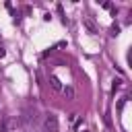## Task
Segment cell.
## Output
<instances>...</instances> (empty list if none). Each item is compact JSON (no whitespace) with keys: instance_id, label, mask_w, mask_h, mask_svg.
I'll return each mask as SVG.
<instances>
[{"instance_id":"1","label":"cell","mask_w":132,"mask_h":132,"mask_svg":"<svg viewBox=\"0 0 132 132\" xmlns=\"http://www.w3.org/2000/svg\"><path fill=\"white\" fill-rule=\"evenodd\" d=\"M43 132H58V118L54 113H45V118H43Z\"/></svg>"},{"instance_id":"2","label":"cell","mask_w":132,"mask_h":132,"mask_svg":"<svg viewBox=\"0 0 132 132\" xmlns=\"http://www.w3.org/2000/svg\"><path fill=\"white\" fill-rule=\"evenodd\" d=\"M82 23H85V27L89 29V33H93V35L97 33V25L93 23V19H91V16H85V19H82Z\"/></svg>"},{"instance_id":"3","label":"cell","mask_w":132,"mask_h":132,"mask_svg":"<svg viewBox=\"0 0 132 132\" xmlns=\"http://www.w3.org/2000/svg\"><path fill=\"white\" fill-rule=\"evenodd\" d=\"M62 93L66 99H74V89L72 87H62Z\"/></svg>"},{"instance_id":"4","label":"cell","mask_w":132,"mask_h":132,"mask_svg":"<svg viewBox=\"0 0 132 132\" xmlns=\"http://www.w3.org/2000/svg\"><path fill=\"white\" fill-rule=\"evenodd\" d=\"M52 87H54L56 91H62V85H60V80H58L56 76H52Z\"/></svg>"},{"instance_id":"5","label":"cell","mask_w":132,"mask_h":132,"mask_svg":"<svg viewBox=\"0 0 132 132\" xmlns=\"http://www.w3.org/2000/svg\"><path fill=\"white\" fill-rule=\"evenodd\" d=\"M120 85H122V80H120V78H118V80H113V87H111V91L116 93V91L120 89Z\"/></svg>"},{"instance_id":"6","label":"cell","mask_w":132,"mask_h":132,"mask_svg":"<svg viewBox=\"0 0 132 132\" xmlns=\"http://www.w3.org/2000/svg\"><path fill=\"white\" fill-rule=\"evenodd\" d=\"M118 33H120V27L113 25V27H111V35H118Z\"/></svg>"},{"instance_id":"7","label":"cell","mask_w":132,"mask_h":132,"mask_svg":"<svg viewBox=\"0 0 132 132\" xmlns=\"http://www.w3.org/2000/svg\"><path fill=\"white\" fill-rule=\"evenodd\" d=\"M6 56V52H4V47H0V58H4Z\"/></svg>"}]
</instances>
